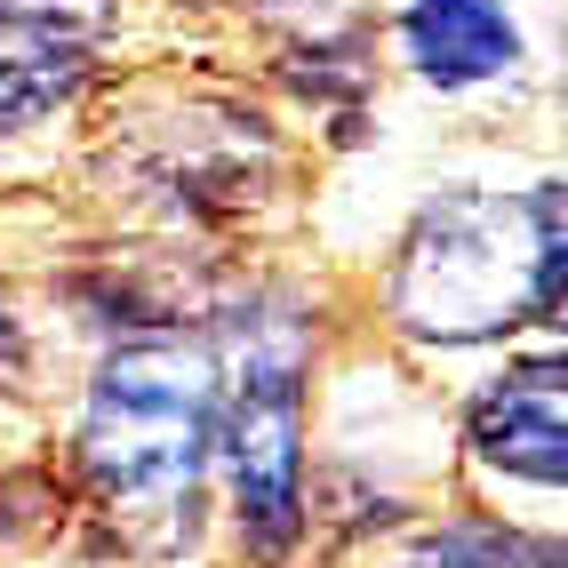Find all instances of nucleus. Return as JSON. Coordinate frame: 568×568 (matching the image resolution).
Returning <instances> with one entry per match:
<instances>
[{
    "label": "nucleus",
    "mask_w": 568,
    "mask_h": 568,
    "mask_svg": "<svg viewBox=\"0 0 568 568\" xmlns=\"http://www.w3.org/2000/svg\"><path fill=\"white\" fill-rule=\"evenodd\" d=\"M216 448V353L184 336L121 345L81 408V480L112 520H153L161 545H193L201 473Z\"/></svg>",
    "instance_id": "1"
},
{
    "label": "nucleus",
    "mask_w": 568,
    "mask_h": 568,
    "mask_svg": "<svg viewBox=\"0 0 568 568\" xmlns=\"http://www.w3.org/2000/svg\"><path fill=\"white\" fill-rule=\"evenodd\" d=\"M17 361H24V328L9 313V288H0V368H17Z\"/></svg>",
    "instance_id": "9"
},
{
    "label": "nucleus",
    "mask_w": 568,
    "mask_h": 568,
    "mask_svg": "<svg viewBox=\"0 0 568 568\" xmlns=\"http://www.w3.org/2000/svg\"><path fill=\"white\" fill-rule=\"evenodd\" d=\"M81 81H89V32H64V24L0 32V136L64 112L81 97Z\"/></svg>",
    "instance_id": "6"
},
{
    "label": "nucleus",
    "mask_w": 568,
    "mask_h": 568,
    "mask_svg": "<svg viewBox=\"0 0 568 568\" xmlns=\"http://www.w3.org/2000/svg\"><path fill=\"white\" fill-rule=\"evenodd\" d=\"M400 49L433 89H473L513 72L520 32L505 0H400Z\"/></svg>",
    "instance_id": "5"
},
{
    "label": "nucleus",
    "mask_w": 568,
    "mask_h": 568,
    "mask_svg": "<svg viewBox=\"0 0 568 568\" xmlns=\"http://www.w3.org/2000/svg\"><path fill=\"white\" fill-rule=\"evenodd\" d=\"M256 9H296V0H256Z\"/></svg>",
    "instance_id": "10"
},
{
    "label": "nucleus",
    "mask_w": 568,
    "mask_h": 568,
    "mask_svg": "<svg viewBox=\"0 0 568 568\" xmlns=\"http://www.w3.org/2000/svg\"><path fill=\"white\" fill-rule=\"evenodd\" d=\"M400 568H560V545L497 528V520H448L433 537H416Z\"/></svg>",
    "instance_id": "7"
},
{
    "label": "nucleus",
    "mask_w": 568,
    "mask_h": 568,
    "mask_svg": "<svg viewBox=\"0 0 568 568\" xmlns=\"http://www.w3.org/2000/svg\"><path fill=\"white\" fill-rule=\"evenodd\" d=\"M568 368L560 353H537L520 361L497 393H480L473 416H465V440L488 473L505 480H537V488H560L568 473Z\"/></svg>",
    "instance_id": "4"
},
{
    "label": "nucleus",
    "mask_w": 568,
    "mask_h": 568,
    "mask_svg": "<svg viewBox=\"0 0 568 568\" xmlns=\"http://www.w3.org/2000/svg\"><path fill=\"white\" fill-rule=\"evenodd\" d=\"M568 273L560 184L528 193H440L393 264V321L425 345H473L513 321H552Z\"/></svg>",
    "instance_id": "2"
},
{
    "label": "nucleus",
    "mask_w": 568,
    "mask_h": 568,
    "mask_svg": "<svg viewBox=\"0 0 568 568\" xmlns=\"http://www.w3.org/2000/svg\"><path fill=\"white\" fill-rule=\"evenodd\" d=\"M256 560H288L305 528V336L281 313H233L216 353V448Z\"/></svg>",
    "instance_id": "3"
},
{
    "label": "nucleus",
    "mask_w": 568,
    "mask_h": 568,
    "mask_svg": "<svg viewBox=\"0 0 568 568\" xmlns=\"http://www.w3.org/2000/svg\"><path fill=\"white\" fill-rule=\"evenodd\" d=\"M17 24H64V32H89V17L72 9V0H0V32Z\"/></svg>",
    "instance_id": "8"
}]
</instances>
